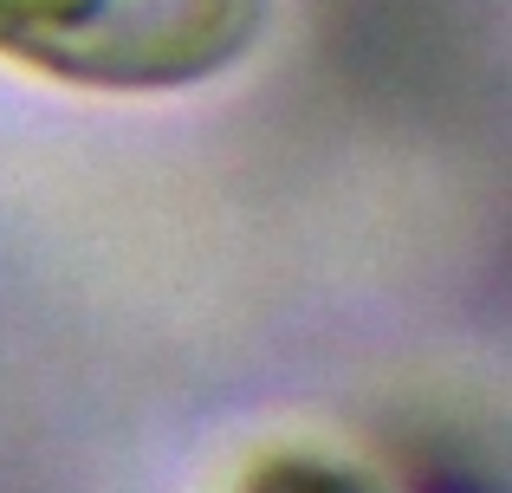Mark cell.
Returning a JSON list of instances; mask_svg holds the SVG:
<instances>
[{
  "mask_svg": "<svg viewBox=\"0 0 512 493\" xmlns=\"http://www.w3.org/2000/svg\"><path fill=\"white\" fill-rule=\"evenodd\" d=\"M273 0H0V65L72 91L156 98L234 72Z\"/></svg>",
  "mask_w": 512,
  "mask_h": 493,
  "instance_id": "obj_1",
  "label": "cell"
},
{
  "mask_svg": "<svg viewBox=\"0 0 512 493\" xmlns=\"http://www.w3.org/2000/svg\"><path fill=\"white\" fill-rule=\"evenodd\" d=\"M240 493H383L376 481H363L357 468L331 455H305V448H286V455H266L247 468Z\"/></svg>",
  "mask_w": 512,
  "mask_h": 493,
  "instance_id": "obj_2",
  "label": "cell"
}]
</instances>
